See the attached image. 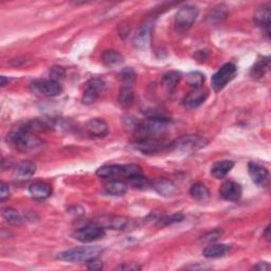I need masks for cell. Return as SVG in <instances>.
<instances>
[{
    "label": "cell",
    "instance_id": "obj_1",
    "mask_svg": "<svg viewBox=\"0 0 271 271\" xmlns=\"http://www.w3.org/2000/svg\"><path fill=\"white\" fill-rule=\"evenodd\" d=\"M7 141L16 151L27 154L38 153L45 147L44 140L29 131L24 123L17 125L8 134Z\"/></svg>",
    "mask_w": 271,
    "mask_h": 271
},
{
    "label": "cell",
    "instance_id": "obj_2",
    "mask_svg": "<svg viewBox=\"0 0 271 271\" xmlns=\"http://www.w3.org/2000/svg\"><path fill=\"white\" fill-rule=\"evenodd\" d=\"M171 126V120L164 117H152L139 121L134 133L140 138H160Z\"/></svg>",
    "mask_w": 271,
    "mask_h": 271
},
{
    "label": "cell",
    "instance_id": "obj_3",
    "mask_svg": "<svg viewBox=\"0 0 271 271\" xmlns=\"http://www.w3.org/2000/svg\"><path fill=\"white\" fill-rule=\"evenodd\" d=\"M103 248L100 246H84L72 248L59 254L58 259L68 263H88L95 259H99L102 255Z\"/></svg>",
    "mask_w": 271,
    "mask_h": 271
},
{
    "label": "cell",
    "instance_id": "obj_4",
    "mask_svg": "<svg viewBox=\"0 0 271 271\" xmlns=\"http://www.w3.org/2000/svg\"><path fill=\"white\" fill-rule=\"evenodd\" d=\"M142 174V169L138 165L129 164V165H108L103 166L98 169L97 175L100 178L118 180L119 178L130 179L133 176Z\"/></svg>",
    "mask_w": 271,
    "mask_h": 271
},
{
    "label": "cell",
    "instance_id": "obj_5",
    "mask_svg": "<svg viewBox=\"0 0 271 271\" xmlns=\"http://www.w3.org/2000/svg\"><path fill=\"white\" fill-rule=\"evenodd\" d=\"M121 79H122V87L119 96V103L123 107H130L134 103L135 93H134V86L136 83L137 75L133 68H125L121 72Z\"/></svg>",
    "mask_w": 271,
    "mask_h": 271
},
{
    "label": "cell",
    "instance_id": "obj_6",
    "mask_svg": "<svg viewBox=\"0 0 271 271\" xmlns=\"http://www.w3.org/2000/svg\"><path fill=\"white\" fill-rule=\"evenodd\" d=\"M209 140L200 135H188L172 142V148L184 153H195L208 146Z\"/></svg>",
    "mask_w": 271,
    "mask_h": 271
},
{
    "label": "cell",
    "instance_id": "obj_7",
    "mask_svg": "<svg viewBox=\"0 0 271 271\" xmlns=\"http://www.w3.org/2000/svg\"><path fill=\"white\" fill-rule=\"evenodd\" d=\"M133 147L142 154L153 155L172 148V142L161 138H140L134 142Z\"/></svg>",
    "mask_w": 271,
    "mask_h": 271
},
{
    "label": "cell",
    "instance_id": "obj_8",
    "mask_svg": "<svg viewBox=\"0 0 271 271\" xmlns=\"http://www.w3.org/2000/svg\"><path fill=\"white\" fill-rule=\"evenodd\" d=\"M238 74L237 66L232 63L223 65L212 77V87L215 93H220L234 79Z\"/></svg>",
    "mask_w": 271,
    "mask_h": 271
},
{
    "label": "cell",
    "instance_id": "obj_9",
    "mask_svg": "<svg viewBox=\"0 0 271 271\" xmlns=\"http://www.w3.org/2000/svg\"><path fill=\"white\" fill-rule=\"evenodd\" d=\"M200 11L194 6H184L178 10L175 16V27L179 32H187L195 24Z\"/></svg>",
    "mask_w": 271,
    "mask_h": 271
},
{
    "label": "cell",
    "instance_id": "obj_10",
    "mask_svg": "<svg viewBox=\"0 0 271 271\" xmlns=\"http://www.w3.org/2000/svg\"><path fill=\"white\" fill-rule=\"evenodd\" d=\"M30 89L33 94L47 97V98L57 97L61 95L63 92V87L61 83L58 81H54L52 79L35 80L30 84Z\"/></svg>",
    "mask_w": 271,
    "mask_h": 271
},
{
    "label": "cell",
    "instance_id": "obj_11",
    "mask_svg": "<svg viewBox=\"0 0 271 271\" xmlns=\"http://www.w3.org/2000/svg\"><path fill=\"white\" fill-rule=\"evenodd\" d=\"M105 237V229L96 224H90L83 228L77 229L72 233V238L81 243H93Z\"/></svg>",
    "mask_w": 271,
    "mask_h": 271
},
{
    "label": "cell",
    "instance_id": "obj_12",
    "mask_svg": "<svg viewBox=\"0 0 271 271\" xmlns=\"http://www.w3.org/2000/svg\"><path fill=\"white\" fill-rule=\"evenodd\" d=\"M104 89H105V83L101 79L96 78L89 80L86 83V88L82 97V102L86 105L94 104L100 97L101 93L104 92Z\"/></svg>",
    "mask_w": 271,
    "mask_h": 271
},
{
    "label": "cell",
    "instance_id": "obj_13",
    "mask_svg": "<svg viewBox=\"0 0 271 271\" xmlns=\"http://www.w3.org/2000/svg\"><path fill=\"white\" fill-rule=\"evenodd\" d=\"M154 29V22L149 21L138 30L134 38V45L139 50H147L150 47L152 33Z\"/></svg>",
    "mask_w": 271,
    "mask_h": 271
},
{
    "label": "cell",
    "instance_id": "obj_14",
    "mask_svg": "<svg viewBox=\"0 0 271 271\" xmlns=\"http://www.w3.org/2000/svg\"><path fill=\"white\" fill-rule=\"evenodd\" d=\"M85 131L90 138H104L110 133V126L103 119H92L85 125Z\"/></svg>",
    "mask_w": 271,
    "mask_h": 271
},
{
    "label": "cell",
    "instance_id": "obj_15",
    "mask_svg": "<svg viewBox=\"0 0 271 271\" xmlns=\"http://www.w3.org/2000/svg\"><path fill=\"white\" fill-rule=\"evenodd\" d=\"M243 189L240 184L232 182V180H227L221 188H220V195L223 200L227 202H238L242 197Z\"/></svg>",
    "mask_w": 271,
    "mask_h": 271
},
{
    "label": "cell",
    "instance_id": "obj_16",
    "mask_svg": "<svg viewBox=\"0 0 271 271\" xmlns=\"http://www.w3.org/2000/svg\"><path fill=\"white\" fill-rule=\"evenodd\" d=\"M93 224L101 226L104 229L111 228L113 230H126L133 227V221L124 216H107V218H102L101 222Z\"/></svg>",
    "mask_w": 271,
    "mask_h": 271
},
{
    "label": "cell",
    "instance_id": "obj_17",
    "mask_svg": "<svg viewBox=\"0 0 271 271\" xmlns=\"http://www.w3.org/2000/svg\"><path fill=\"white\" fill-rule=\"evenodd\" d=\"M248 172L252 183L256 186L260 188L266 187V185L268 184L269 173L264 167L256 164V162H249Z\"/></svg>",
    "mask_w": 271,
    "mask_h": 271
},
{
    "label": "cell",
    "instance_id": "obj_18",
    "mask_svg": "<svg viewBox=\"0 0 271 271\" xmlns=\"http://www.w3.org/2000/svg\"><path fill=\"white\" fill-rule=\"evenodd\" d=\"M209 98V92L206 89H194L184 100V104L189 110H194V108L200 107L203 105L207 99Z\"/></svg>",
    "mask_w": 271,
    "mask_h": 271
},
{
    "label": "cell",
    "instance_id": "obj_19",
    "mask_svg": "<svg viewBox=\"0 0 271 271\" xmlns=\"http://www.w3.org/2000/svg\"><path fill=\"white\" fill-rule=\"evenodd\" d=\"M30 195L36 201H44L49 198L52 194V188L46 183H34L29 187Z\"/></svg>",
    "mask_w": 271,
    "mask_h": 271
},
{
    "label": "cell",
    "instance_id": "obj_20",
    "mask_svg": "<svg viewBox=\"0 0 271 271\" xmlns=\"http://www.w3.org/2000/svg\"><path fill=\"white\" fill-rule=\"evenodd\" d=\"M153 188L159 195L164 197H172L177 194V187L175 186V184L166 178L157 180Z\"/></svg>",
    "mask_w": 271,
    "mask_h": 271
},
{
    "label": "cell",
    "instance_id": "obj_21",
    "mask_svg": "<svg viewBox=\"0 0 271 271\" xmlns=\"http://www.w3.org/2000/svg\"><path fill=\"white\" fill-rule=\"evenodd\" d=\"M234 167V161L232 160H222L218 161L211 168V175L215 179L225 178Z\"/></svg>",
    "mask_w": 271,
    "mask_h": 271
},
{
    "label": "cell",
    "instance_id": "obj_22",
    "mask_svg": "<svg viewBox=\"0 0 271 271\" xmlns=\"http://www.w3.org/2000/svg\"><path fill=\"white\" fill-rule=\"evenodd\" d=\"M255 23L258 27L262 28L264 31H266L267 35L269 34L270 29V7L264 6L263 8H260L255 13Z\"/></svg>",
    "mask_w": 271,
    "mask_h": 271
},
{
    "label": "cell",
    "instance_id": "obj_23",
    "mask_svg": "<svg viewBox=\"0 0 271 271\" xmlns=\"http://www.w3.org/2000/svg\"><path fill=\"white\" fill-rule=\"evenodd\" d=\"M229 249H230V245L211 243L203 250V255L205 258L208 259H216V258L224 257Z\"/></svg>",
    "mask_w": 271,
    "mask_h": 271
},
{
    "label": "cell",
    "instance_id": "obj_24",
    "mask_svg": "<svg viewBox=\"0 0 271 271\" xmlns=\"http://www.w3.org/2000/svg\"><path fill=\"white\" fill-rule=\"evenodd\" d=\"M36 172V165L30 160L20 162L15 169V176L18 179H28L32 177Z\"/></svg>",
    "mask_w": 271,
    "mask_h": 271
},
{
    "label": "cell",
    "instance_id": "obj_25",
    "mask_svg": "<svg viewBox=\"0 0 271 271\" xmlns=\"http://www.w3.org/2000/svg\"><path fill=\"white\" fill-rule=\"evenodd\" d=\"M105 193L111 196H123L129 191V187L121 180H111L110 183L106 184L104 187Z\"/></svg>",
    "mask_w": 271,
    "mask_h": 271
},
{
    "label": "cell",
    "instance_id": "obj_26",
    "mask_svg": "<svg viewBox=\"0 0 271 271\" xmlns=\"http://www.w3.org/2000/svg\"><path fill=\"white\" fill-rule=\"evenodd\" d=\"M102 62L105 66L114 68L121 66L124 63V58L120 52H117L115 50H107L103 53Z\"/></svg>",
    "mask_w": 271,
    "mask_h": 271
},
{
    "label": "cell",
    "instance_id": "obj_27",
    "mask_svg": "<svg viewBox=\"0 0 271 271\" xmlns=\"http://www.w3.org/2000/svg\"><path fill=\"white\" fill-rule=\"evenodd\" d=\"M190 194L192 198L198 202H205L208 201L211 197V193L206 185L203 183H196L190 189Z\"/></svg>",
    "mask_w": 271,
    "mask_h": 271
},
{
    "label": "cell",
    "instance_id": "obj_28",
    "mask_svg": "<svg viewBox=\"0 0 271 271\" xmlns=\"http://www.w3.org/2000/svg\"><path fill=\"white\" fill-rule=\"evenodd\" d=\"M269 67H270V59L268 57L260 59L254 65V67L251 68L250 76L254 79H262L268 72Z\"/></svg>",
    "mask_w": 271,
    "mask_h": 271
},
{
    "label": "cell",
    "instance_id": "obj_29",
    "mask_svg": "<svg viewBox=\"0 0 271 271\" xmlns=\"http://www.w3.org/2000/svg\"><path fill=\"white\" fill-rule=\"evenodd\" d=\"M180 79H182V75L179 74L177 71H169L164 76V79H162V84H164L165 88L169 92H173V90L176 89Z\"/></svg>",
    "mask_w": 271,
    "mask_h": 271
},
{
    "label": "cell",
    "instance_id": "obj_30",
    "mask_svg": "<svg viewBox=\"0 0 271 271\" xmlns=\"http://www.w3.org/2000/svg\"><path fill=\"white\" fill-rule=\"evenodd\" d=\"M3 218L12 226H21L24 223L21 213L13 208H6L3 210Z\"/></svg>",
    "mask_w": 271,
    "mask_h": 271
},
{
    "label": "cell",
    "instance_id": "obj_31",
    "mask_svg": "<svg viewBox=\"0 0 271 271\" xmlns=\"http://www.w3.org/2000/svg\"><path fill=\"white\" fill-rule=\"evenodd\" d=\"M184 220H185V215L182 213L167 215V216H164V218H161L157 221V226L161 227V228L162 227H168V226H172L174 224L182 223Z\"/></svg>",
    "mask_w": 271,
    "mask_h": 271
},
{
    "label": "cell",
    "instance_id": "obj_32",
    "mask_svg": "<svg viewBox=\"0 0 271 271\" xmlns=\"http://www.w3.org/2000/svg\"><path fill=\"white\" fill-rule=\"evenodd\" d=\"M205 75H203L202 72L198 71H192L190 74L187 75V82L188 84L193 87L194 89H200L205 83Z\"/></svg>",
    "mask_w": 271,
    "mask_h": 271
},
{
    "label": "cell",
    "instance_id": "obj_33",
    "mask_svg": "<svg viewBox=\"0 0 271 271\" xmlns=\"http://www.w3.org/2000/svg\"><path fill=\"white\" fill-rule=\"evenodd\" d=\"M227 9L228 8L225 5H220L218 7L213 8V10L211 11V13L209 15V18L212 22H218V23L222 22L223 20H225L228 15Z\"/></svg>",
    "mask_w": 271,
    "mask_h": 271
},
{
    "label": "cell",
    "instance_id": "obj_34",
    "mask_svg": "<svg viewBox=\"0 0 271 271\" xmlns=\"http://www.w3.org/2000/svg\"><path fill=\"white\" fill-rule=\"evenodd\" d=\"M129 182L132 185V187L139 190H147L151 186L149 179L147 177H144L142 174L133 176L132 178L129 179Z\"/></svg>",
    "mask_w": 271,
    "mask_h": 271
},
{
    "label": "cell",
    "instance_id": "obj_35",
    "mask_svg": "<svg viewBox=\"0 0 271 271\" xmlns=\"http://www.w3.org/2000/svg\"><path fill=\"white\" fill-rule=\"evenodd\" d=\"M222 233L223 232L221 230H213V231L205 234V236L202 238V241L204 243H209V244L214 243L215 241H218L221 238Z\"/></svg>",
    "mask_w": 271,
    "mask_h": 271
},
{
    "label": "cell",
    "instance_id": "obj_36",
    "mask_svg": "<svg viewBox=\"0 0 271 271\" xmlns=\"http://www.w3.org/2000/svg\"><path fill=\"white\" fill-rule=\"evenodd\" d=\"M50 76L52 80L60 82V80L65 77V70L62 67H53L50 72Z\"/></svg>",
    "mask_w": 271,
    "mask_h": 271
},
{
    "label": "cell",
    "instance_id": "obj_37",
    "mask_svg": "<svg viewBox=\"0 0 271 271\" xmlns=\"http://www.w3.org/2000/svg\"><path fill=\"white\" fill-rule=\"evenodd\" d=\"M10 188L7 184L2 183V186H0V201L5 202L10 197Z\"/></svg>",
    "mask_w": 271,
    "mask_h": 271
},
{
    "label": "cell",
    "instance_id": "obj_38",
    "mask_svg": "<svg viewBox=\"0 0 271 271\" xmlns=\"http://www.w3.org/2000/svg\"><path fill=\"white\" fill-rule=\"evenodd\" d=\"M87 267L90 270H101V269H103V264L101 262H99L98 259H95V260L87 263Z\"/></svg>",
    "mask_w": 271,
    "mask_h": 271
},
{
    "label": "cell",
    "instance_id": "obj_39",
    "mask_svg": "<svg viewBox=\"0 0 271 271\" xmlns=\"http://www.w3.org/2000/svg\"><path fill=\"white\" fill-rule=\"evenodd\" d=\"M141 267L136 264H122L119 265L116 270H140Z\"/></svg>",
    "mask_w": 271,
    "mask_h": 271
},
{
    "label": "cell",
    "instance_id": "obj_40",
    "mask_svg": "<svg viewBox=\"0 0 271 271\" xmlns=\"http://www.w3.org/2000/svg\"><path fill=\"white\" fill-rule=\"evenodd\" d=\"M271 268V266H270V264L269 263H267V262H261V263H259L258 265H256L255 267H254V269H256V270H269Z\"/></svg>",
    "mask_w": 271,
    "mask_h": 271
},
{
    "label": "cell",
    "instance_id": "obj_41",
    "mask_svg": "<svg viewBox=\"0 0 271 271\" xmlns=\"http://www.w3.org/2000/svg\"><path fill=\"white\" fill-rule=\"evenodd\" d=\"M195 58L197 59V61L202 60V62H205L207 60V58H208V52L207 51H198L196 53Z\"/></svg>",
    "mask_w": 271,
    "mask_h": 271
},
{
    "label": "cell",
    "instance_id": "obj_42",
    "mask_svg": "<svg viewBox=\"0 0 271 271\" xmlns=\"http://www.w3.org/2000/svg\"><path fill=\"white\" fill-rule=\"evenodd\" d=\"M263 237L264 239L266 240L267 243H270V240H271V234H270V226H267L264 233H263Z\"/></svg>",
    "mask_w": 271,
    "mask_h": 271
},
{
    "label": "cell",
    "instance_id": "obj_43",
    "mask_svg": "<svg viewBox=\"0 0 271 271\" xmlns=\"http://www.w3.org/2000/svg\"><path fill=\"white\" fill-rule=\"evenodd\" d=\"M6 82H9V79L7 80L6 77H2V86H5L6 85Z\"/></svg>",
    "mask_w": 271,
    "mask_h": 271
}]
</instances>
